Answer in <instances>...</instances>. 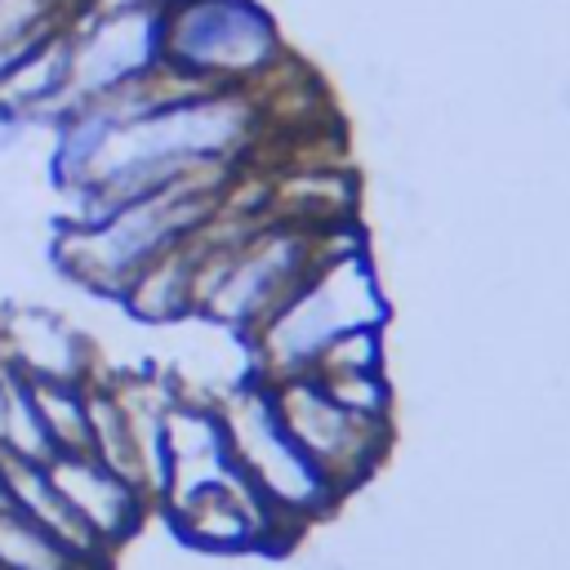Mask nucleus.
Wrapping results in <instances>:
<instances>
[{"mask_svg":"<svg viewBox=\"0 0 570 570\" xmlns=\"http://www.w3.org/2000/svg\"><path fill=\"white\" fill-rule=\"evenodd\" d=\"M0 454L36 459V463H45L53 454L49 436L40 428L36 401H31V379H22L4 361H0Z\"/></svg>","mask_w":570,"mask_h":570,"instance_id":"obj_15","label":"nucleus"},{"mask_svg":"<svg viewBox=\"0 0 570 570\" xmlns=\"http://www.w3.org/2000/svg\"><path fill=\"white\" fill-rule=\"evenodd\" d=\"M267 396H272V410H276L281 428L289 432V441L321 468V476L338 494H352L356 485H365L392 445V423H365V419L347 414L343 405H334L321 392V383L312 374L272 379Z\"/></svg>","mask_w":570,"mask_h":570,"instance_id":"obj_4","label":"nucleus"},{"mask_svg":"<svg viewBox=\"0 0 570 570\" xmlns=\"http://www.w3.org/2000/svg\"><path fill=\"white\" fill-rule=\"evenodd\" d=\"M160 0H89L85 9H98V13H111V9H156Z\"/></svg>","mask_w":570,"mask_h":570,"instance_id":"obj_18","label":"nucleus"},{"mask_svg":"<svg viewBox=\"0 0 570 570\" xmlns=\"http://www.w3.org/2000/svg\"><path fill=\"white\" fill-rule=\"evenodd\" d=\"M352 370H387V338L383 325H356L334 334L307 374H352Z\"/></svg>","mask_w":570,"mask_h":570,"instance_id":"obj_17","label":"nucleus"},{"mask_svg":"<svg viewBox=\"0 0 570 570\" xmlns=\"http://www.w3.org/2000/svg\"><path fill=\"white\" fill-rule=\"evenodd\" d=\"M0 361L13 365L22 379H98L107 365L89 330L71 325L49 303H9L0 312Z\"/></svg>","mask_w":570,"mask_h":570,"instance_id":"obj_7","label":"nucleus"},{"mask_svg":"<svg viewBox=\"0 0 570 570\" xmlns=\"http://www.w3.org/2000/svg\"><path fill=\"white\" fill-rule=\"evenodd\" d=\"M0 485H4V503L18 508L22 517H31L40 530H49L67 552H76L85 566L107 570L111 552L89 534V525L71 512V503L58 494V485L49 481V468L36 459H13L0 454Z\"/></svg>","mask_w":570,"mask_h":570,"instance_id":"obj_10","label":"nucleus"},{"mask_svg":"<svg viewBox=\"0 0 570 570\" xmlns=\"http://www.w3.org/2000/svg\"><path fill=\"white\" fill-rule=\"evenodd\" d=\"M0 570H94L18 508L0 503Z\"/></svg>","mask_w":570,"mask_h":570,"instance_id":"obj_14","label":"nucleus"},{"mask_svg":"<svg viewBox=\"0 0 570 570\" xmlns=\"http://www.w3.org/2000/svg\"><path fill=\"white\" fill-rule=\"evenodd\" d=\"M62 4H71V9H76V13H80V9H85V4H89V0H62Z\"/></svg>","mask_w":570,"mask_h":570,"instance_id":"obj_19","label":"nucleus"},{"mask_svg":"<svg viewBox=\"0 0 570 570\" xmlns=\"http://www.w3.org/2000/svg\"><path fill=\"white\" fill-rule=\"evenodd\" d=\"M356 325H387V298L379 285V272L365 249L325 254L307 281L263 321L245 334L249 374L272 383L289 374H307L316 352Z\"/></svg>","mask_w":570,"mask_h":570,"instance_id":"obj_1","label":"nucleus"},{"mask_svg":"<svg viewBox=\"0 0 570 570\" xmlns=\"http://www.w3.org/2000/svg\"><path fill=\"white\" fill-rule=\"evenodd\" d=\"M160 445H165V490L160 503H178L214 481H223L232 472V454H227V432H223V414L214 396H196V392H178L165 410L160 423Z\"/></svg>","mask_w":570,"mask_h":570,"instance_id":"obj_9","label":"nucleus"},{"mask_svg":"<svg viewBox=\"0 0 570 570\" xmlns=\"http://www.w3.org/2000/svg\"><path fill=\"white\" fill-rule=\"evenodd\" d=\"M31 401L53 454L89 450V383L80 379H31Z\"/></svg>","mask_w":570,"mask_h":570,"instance_id":"obj_12","label":"nucleus"},{"mask_svg":"<svg viewBox=\"0 0 570 570\" xmlns=\"http://www.w3.org/2000/svg\"><path fill=\"white\" fill-rule=\"evenodd\" d=\"M160 517L200 557H249V552H285L294 534L272 517V508L254 494V485L232 468L223 481L165 503Z\"/></svg>","mask_w":570,"mask_h":570,"instance_id":"obj_5","label":"nucleus"},{"mask_svg":"<svg viewBox=\"0 0 570 570\" xmlns=\"http://www.w3.org/2000/svg\"><path fill=\"white\" fill-rule=\"evenodd\" d=\"M71 40V107L98 98L160 62L156 9H80L67 27Z\"/></svg>","mask_w":570,"mask_h":570,"instance_id":"obj_6","label":"nucleus"},{"mask_svg":"<svg viewBox=\"0 0 570 570\" xmlns=\"http://www.w3.org/2000/svg\"><path fill=\"white\" fill-rule=\"evenodd\" d=\"M321 383V392L343 405L347 414L365 419V423H392V405H396V392H392V379L387 370H352V374H312Z\"/></svg>","mask_w":570,"mask_h":570,"instance_id":"obj_16","label":"nucleus"},{"mask_svg":"<svg viewBox=\"0 0 570 570\" xmlns=\"http://www.w3.org/2000/svg\"><path fill=\"white\" fill-rule=\"evenodd\" d=\"M191 272H196V254H191V236L160 249L156 258H147L129 285L120 289V307L129 321L138 325H178L191 316Z\"/></svg>","mask_w":570,"mask_h":570,"instance_id":"obj_11","label":"nucleus"},{"mask_svg":"<svg viewBox=\"0 0 570 570\" xmlns=\"http://www.w3.org/2000/svg\"><path fill=\"white\" fill-rule=\"evenodd\" d=\"M76 18L62 0H0V85L4 76L49 36H58Z\"/></svg>","mask_w":570,"mask_h":570,"instance_id":"obj_13","label":"nucleus"},{"mask_svg":"<svg viewBox=\"0 0 570 570\" xmlns=\"http://www.w3.org/2000/svg\"><path fill=\"white\" fill-rule=\"evenodd\" d=\"M160 58L209 89H254L285 62V36L258 0H160Z\"/></svg>","mask_w":570,"mask_h":570,"instance_id":"obj_3","label":"nucleus"},{"mask_svg":"<svg viewBox=\"0 0 570 570\" xmlns=\"http://www.w3.org/2000/svg\"><path fill=\"white\" fill-rule=\"evenodd\" d=\"M223 432H227V454L232 468L254 485V494L272 508V517L298 539L312 521L330 517L338 508V490L321 476V468L289 441L281 428L267 383L263 379H240L218 396Z\"/></svg>","mask_w":570,"mask_h":570,"instance_id":"obj_2","label":"nucleus"},{"mask_svg":"<svg viewBox=\"0 0 570 570\" xmlns=\"http://www.w3.org/2000/svg\"><path fill=\"white\" fill-rule=\"evenodd\" d=\"M49 468V481L58 485V494L71 503V512L89 525V534L116 557V548L125 539L138 534V525L156 512V503L129 485L120 472H111L107 463H98L89 450H76V454H49L45 459Z\"/></svg>","mask_w":570,"mask_h":570,"instance_id":"obj_8","label":"nucleus"}]
</instances>
